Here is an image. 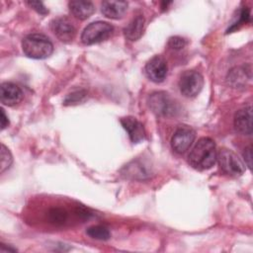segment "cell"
Here are the masks:
<instances>
[{
  "label": "cell",
  "mask_w": 253,
  "mask_h": 253,
  "mask_svg": "<svg viewBox=\"0 0 253 253\" xmlns=\"http://www.w3.org/2000/svg\"><path fill=\"white\" fill-rule=\"evenodd\" d=\"M216 153L214 141L210 137H202L191 150L189 163L197 170H208L215 163Z\"/></svg>",
  "instance_id": "1"
},
{
  "label": "cell",
  "mask_w": 253,
  "mask_h": 253,
  "mask_svg": "<svg viewBox=\"0 0 253 253\" xmlns=\"http://www.w3.org/2000/svg\"><path fill=\"white\" fill-rule=\"evenodd\" d=\"M24 53L34 59H44L51 55L53 51L52 42L42 34H31L22 41Z\"/></svg>",
  "instance_id": "2"
},
{
  "label": "cell",
  "mask_w": 253,
  "mask_h": 253,
  "mask_svg": "<svg viewBox=\"0 0 253 253\" xmlns=\"http://www.w3.org/2000/svg\"><path fill=\"white\" fill-rule=\"evenodd\" d=\"M150 110L160 117H173L179 113L177 102L166 92L158 91L148 97Z\"/></svg>",
  "instance_id": "3"
},
{
  "label": "cell",
  "mask_w": 253,
  "mask_h": 253,
  "mask_svg": "<svg viewBox=\"0 0 253 253\" xmlns=\"http://www.w3.org/2000/svg\"><path fill=\"white\" fill-rule=\"evenodd\" d=\"M114 28L111 24L103 21L90 23L81 34V41L84 44H94L108 40L113 34Z\"/></svg>",
  "instance_id": "4"
},
{
  "label": "cell",
  "mask_w": 253,
  "mask_h": 253,
  "mask_svg": "<svg viewBox=\"0 0 253 253\" xmlns=\"http://www.w3.org/2000/svg\"><path fill=\"white\" fill-rule=\"evenodd\" d=\"M216 160L220 169L227 175L240 176L245 171V165L241 159L230 149H220L216 153Z\"/></svg>",
  "instance_id": "5"
},
{
  "label": "cell",
  "mask_w": 253,
  "mask_h": 253,
  "mask_svg": "<svg viewBox=\"0 0 253 253\" xmlns=\"http://www.w3.org/2000/svg\"><path fill=\"white\" fill-rule=\"evenodd\" d=\"M179 88L181 93L187 98L196 97L204 86L203 76L194 70L185 71L179 80Z\"/></svg>",
  "instance_id": "6"
},
{
  "label": "cell",
  "mask_w": 253,
  "mask_h": 253,
  "mask_svg": "<svg viewBox=\"0 0 253 253\" xmlns=\"http://www.w3.org/2000/svg\"><path fill=\"white\" fill-rule=\"evenodd\" d=\"M195 130L186 125L180 126L171 138V146L173 150L179 154L185 153L195 140Z\"/></svg>",
  "instance_id": "7"
},
{
  "label": "cell",
  "mask_w": 253,
  "mask_h": 253,
  "mask_svg": "<svg viewBox=\"0 0 253 253\" xmlns=\"http://www.w3.org/2000/svg\"><path fill=\"white\" fill-rule=\"evenodd\" d=\"M123 176L131 180H145L152 174L151 166L143 160L135 159L127 163L121 170Z\"/></svg>",
  "instance_id": "8"
},
{
  "label": "cell",
  "mask_w": 253,
  "mask_h": 253,
  "mask_svg": "<svg viewBox=\"0 0 253 253\" xmlns=\"http://www.w3.org/2000/svg\"><path fill=\"white\" fill-rule=\"evenodd\" d=\"M50 29L56 38L63 42H70L76 34L73 23L67 17H57L50 22Z\"/></svg>",
  "instance_id": "9"
},
{
  "label": "cell",
  "mask_w": 253,
  "mask_h": 253,
  "mask_svg": "<svg viewBox=\"0 0 253 253\" xmlns=\"http://www.w3.org/2000/svg\"><path fill=\"white\" fill-rule=\"evenodd\" d=\"M145 74L152 82L160 83L167 76L168 66L165 59L159 55L153 56L145 65Z\"/></svg>",
  "instance_id": "10"
},
{
  "label": "cell",
  "mask_w": 253,
  "mask_h": 253,
  "mask_svg": "<svg viewBox=\"0 0 253 253\" xmlns=\"http://www.w3.org/2000/svg\"><path fill=\"white\" fill-rule=\"evenodd\" d=\"M23 99V92L21 88L12 83L4 82L0 86V100L3 105L15 106Z\"/></svg>",
  "instance_id": "11"
},
{
  "label": "cell",
  "mask_w": 253,
  "mask_h": 253,
  "mask_svg": "<svg viewBox=\"0 0 253 253\" xmlns=\"http://www.w3.org/2000/svg\"><path fill=\"white\" fill-rule=\"evenodd\" d=\"M123 127L126 130L129 139L133 143H138L145 137V130L143 125L133 117H126L121 119Z\"/></svg>",
  "instance_id": "12"
},
{
  "label": "cell",
  "mask_w": 253,
  "mask_h": 253,
  "mask_svg": "<svg viewBox=\"0 0 253 253\" xmlns=\"http://www.w3.org/2000/svg\"><path fill=\"white\" fill-rule=\"evenodd\" d=\"M234 127L241 134H252V108L250 106L236 112L234 116Z\"/></svg>",
  "instance_id": "13"
},
{
  "label": "cell",
  "mask_w": 253,
  "mask_h": 253,
  "mask_svg": "<svg viewBox=\"0 0 253 253\" xmlns=\"http://www.w3.org/2000/svg\"><path fill=\"white\" fill-rule=\"evenodd\" d=\"M127 10L126 1H104L101 4L102 14L110 19L118 20L124 17Z\"/></svg>",
  "instance_id": "14"
},
{
  "label": "cell",
  "mask_w": 253,
  "mask_h": 253,
  "mask_svg": "<svg viewBox=\"0 0 253 253\" xmlns=\"http://www.w3.org/2000/svg\"><path fill=\"white\" fill-rule=\"evenodd\" d=\"M68 7L71 14L79 20L88 19L95 11L93 3L85 0H72L68 3Z\"/></svg>",
  "instance_id": "15"
},
{
  "label": "cell",
  "mask_w": 253,
  "mask_h": 253,
  "mask_svg": "<svg viewBox=\"0 0 253 253\" xmlns=\"http://www.w3.org/2000/svg\"><path fill=\"white\" fill-rule=\"evenodd\" d=\"M143 28L144 17L142 15H137L124 29L125 37L131 42L137 41L142 36Z\"/></svg>",
  "instance_id": "16"
},
{
  "label": "cell",
  "mask_w": 253,
  "mask_h": 253,
  "mask_svg": "<svg viewBox=\"0 0 253 253\" xmlns=\"http://www.w3.org/2000/svg\"><path fill=\"white\" fill-rule=\"evenodd\" d=\"M247 71L245 68L234 67L227 74V82L234 88L243 87L246 83Z\"/></svg>",
  "instance_id": "17"
},
{
  "label": "cell",
  "mask_w": 253,
  "mask_h": 253,
  "mask_svg": "<svg viewBox=\"0 0 253 253\" xmlns=\"http://www.w3.org/2000/svg\"><path fill=\"white\" fill-rule=\"evenodd\" d=\"M87 235L97 240H108L111 237L109 229L103 225H93L86 230Z\"/></svg>",
  "instance_id": "18"
},
{
  "label": "cell",
  "mask_w": 253,
  "mask_h": 253,
  "mask_svg": "<svg viewBox=\"0 0 253 253\" xmlns=\"http://www.w3.org/2000/svg\"><path fill=\"white\" fill-rule=\"evenodd\" d=\"M67 212L61 208H53L48 211V219L51 223L60 225L67 220Z\"/></svg>",
  "instance_id": "19"
},
{
  "label": "cell",
  "mask_w": 253,
  "mask_h": 253,
  "mask_svg": "<svg viewBox=\"0 0 253 253\" xmlns=\"http://www.w3.org/2000/svg\"><path fill=\"white\" fill-rule=\"evenodd\" d=\"M87 97V93L84 90L75 91L66 96V98L63 101V105L69 106V105H76L81 102H83Z\"/></svg>",
  "instance_id": "20"
},
{
  "label": "cell",
  "mask_w": 253,
  "mask_h": 253,
  "mask_svg": "<svg viewBox=\"0 0 253 253\" xmlns=\"http://www.w3.org/2000/svg\"><path fill=\"white\" fill-rule=\"evenodd\" d=\"M12 162L13 157L10 150L4 144H1V173H4L7 169H9Z\"/></svg>",
  "instance_id": "21"
},
{
  "label": "cell",
  "mask_w": 253,
  "mask_h": 253,
  "mask_svg": "<svg viewBox=\"0 0 253 253\" xmlns=\"http://www.w3.org/2000/svg\"><path fill=\"white\" fill-rule=\"evenodd\" d=\"M186 41L185 39L181 37H172L168 41V46L174 50H180L186 45Z\"/></svg>",
  "instance_id": "22"
},
{
  "label": "cell",
  "mask_w": 253,
  "mask_h": 253,
  "mask_svg": "<svg viewBox=\"0 0 253 253\" xmlns=\"http://www.w3.org/2000/svg\"><path fill=\"white\" fill-rule=\"evenodd\" d=\"M27 4L33 8L34 10H36L38 13L42 14V15H45L48 13V10L45 8V6L42 4V2L40 1H28Z\"/></svg>",
  "instance_id": "23"
},
{
  "label": "cell",
  "mask_w": 253,
  "mask_h": 253,
  "mask_svg": "<svg viewBox=\"0 0 253 253\" xmlns=\"http://www.w3.org/2000/svg\"><path fill=\"white\" fill-rule=\"evenodd\" d=\"M243 156H244V160L247 164V166L249 168L252 167V150H251V146H248L244 149L243 152Z\"/></svg>",
  "instance_id": "24"
},
{
  "label": "cell",
  "mask_w": 253,
  "mask_h": 253,
  "mask_svg": "<svg viewBox=\"0 0 253 253\" xmlns=\"http://www.w3.org/2000/svg\"><path fill=\"white\" fill-rule=\"evenodd\" d=\"M9 126V119L5 114V111L1 109V129L6 128Z\"/></svg>",
  "instance_id": "25"
},
{
  "label": "cell",
  "mask_w": 253,
  "mask_h": 253,
  "mask_svg": "<svg viewBox=\"0 0 253 253\" xmlns=\"http://www.w3.org/2000/svg\"><path fill=\"white\" fill-rule=\"evenodd\" d=\"M17 251L16 248H13L11 246H6V244H1V247H0V252H15Z\"/></svg>",
  "instance_id": "26"
}]
</instances>
